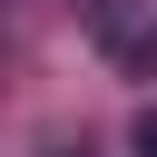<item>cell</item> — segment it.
I'll return each instance as SVG.
<instances>
[{"mask_svg": "<svg viewBox=\"0 0 157 157\" xmlns=\"http://www.w3.org/2000/svg\"><path fill=\"white\" fill-rule=\"evenodd\" d=\"M128 147H137V157H157V108H147V118L128 128Z\"/></svg>", "mask_w": 157, "mask_h": 157, "instance_id": "2", "label": "cell"}, {"mask_svg": "<svg viewBox=\"0 0 157 157\" xmlns=\"http://www.w3.org/2000/svg\"><path fill=\"white\" fill-rule=\"evenodd\" d=\"M39 157H98V147H88V137H59V147H39Z\"/></svg>", "mask_w": 157, "mask_h": 157, "instance_id": "3", "label": "cell"}, {"mask_svg": "<svg viewBox=\"0 0 157 157\" xmlns=\"http://www.w3.org/2000/svg\"><path fill=\"white\" fill-rule=\"evenodd\" d=\"M88 39L108 49V69L157 78V10L147 0H88Z\"/></svg>", "mask_w": 157, "mask_h": 157, "instance_id": "1", "label": "cell"}]
</instances>
